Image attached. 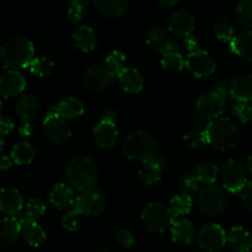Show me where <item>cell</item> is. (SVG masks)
I'll list each match as a JSON object with an SVG mask.
<instances>
[{"instance_id": "obj_1", "label": "cell", "mask_w": 252, "mask_h": 252, "mask_svg": "<svg viewBox=\"0 0 252 252\" xmlns=\"http://www.w3.org/2000/svg\"><path fill=\"white\" fill-rule=\"evenodd\" d=\"M64 179L71 189L80 192L93 189L97 181L95 161L85 154H78L70 158L64 169Z\"/></svg>"}, {"instance_id": "obj_2", "label": "cell", "mask_w": 252, "mask_h": 252, "mask_svg": "<svg viewBox=\"0 0 252 252\" xmlns=\"http://www.w3.org/2000/svg\"><path fill=\"white\" fill-rule=\"evenodd\" d=\"M122 152L132 161H153L158 155V144L152 133L144 129H133L122 142Z\"/></svg>"}, {"instance_id": "obj_3", "label": "cell", "mask_w": 252, "mask_h": 252, "mask_svg": "<svg viewBox=\"0 0 252 252\" xmlns=\"http://www.w3.org/2000/svg\"><path fill=\"white\" fill-rule=\"evenodd\" d=\"M0 58L4 65L10 69L26 68L34 59V47L26 37L14 36L0 47Z\"/></svg>"}, {"instance_id": "obj_4", "label": "cell", "mask_w": 252, "mask_h": 252, "mask_svg": "<svg viewBox=\"0 0 252 252\" xmlns=\"http://www.w3.org/2000/svg\"><path fill=\"white\" fill-rule=\"evenodd\" d=\"M207 142L219 150H228L235 147L240 139V130L235 122L228 117H219L206 126Z\"/></svg>"}, {"instance_id": "obj_5", "label": "cell", "mask_w": 252, "mask_h": 252, "mask_svg": "<svg viewBox=\"0 0 252 252\" xmlns=\"http://www.w3.org/2000/svg\"><path fill=\"white\" fill-rule=\"evenodd\" d=\"M229 204V197L224 187L219 185H204L197 193V207L208 217L220 216Z\"/></svg>"}, {"instance_id": "obj_6", "label": "cell", "mask_w": 252, "mask_h": 252, "mask_svg": "<svg viewBox=\"0 0 252 252\" xmlns=\"http://www.w3.org/2000/svg\"><path fill=\"white\" fill-rule=\"evenodd\" d=\"M175 214L171 208L161 202H152L142 212V221L147 230L152 233H162L174 225Z\"/></svg>"}, {"instance_id": "obj_7", "label": "cell", "mask_w": 252, "mask_h": 252, "mask_svg": "<svg viewBox=\"0 0 252 252\" xmlns=\"http://www.w3.org/2000/svg\"><path fill=\"white\" fill-rule=\"evenodd\" d=\"M220 180L225 191L231 193L243 192L248 182V170L243 162L235 159H229L224 162L220 172Z\"/></svg>"}, {"instance_id": "obj_8", "label": "cell", "mask_w": 252, "mask_h": 252, "mask_svg": "<svg viewBox=\"0 0 252 252\" xmlns=\"http://www.w3.org/2000/svg\"><path fill=\"white\" fill-rule=\"evenodd\" d=\"M107 206L106 196L97 189L81 191L74 202V209L80 216H98Z\"/></svg>"}, {"instance_id": "obj_9", "label": "cell", "mask_w": 252, "mask_h": 252, "mask_svg": "<svg viewBox=\"0 0 252 252\" xmlns=\"http://www.w3.org/2000/svg\"><path fill=\"white\" fill-rule=\"evenodd\" d=\"M197 244L202 250L207 252H217L220 250L228 241V234L219 224L212 223L202 226L197 234Z\"/></svg>"}, {"instance_id": "obj_10", "label": "cell", "mask_w": 252, "mask_h": 252, "mask_svg": "<svg viewBox=\"0 0 252 252\" xmlns=\"http://www.w3.org/2000/svg\"><path fill=\"white\" fill-rule=\"evenodd\" d=\"M116 74L102 64H91L84 70L83 83L91 91H101L108 88L115 80Z\"/></svg>"}, {"instance_id": "obj_11", "label": "cell", "mask_w": 252, "mask_h": 252, "mask_svg": "<svg viewBox=\"0 0 252 252\" xmlns=\"http://www.w3.org/2000/svg\"><path fill=\"white\" fill-rule=\"evenodd\" d=\"M225 108V100L214 91H208L199 96L196 103V111L204 120H217Z\"/></svg>"}, {"instance_id": "obj_12", "label": "cell", "mask_w": 252, "mask_h": 252, "mask_svg": "<svg viewBox=\"0 0 252 252\" xmlns=\"http://www.w3.org/2000/svg\"><path fill=\"white\" fill-rule=\"evenodd\" d=\"M186 66L194 76H208L216 70L217 63L209 52L204 49L189 53L186 58Z\"/></svg>"}, {"instance_id": "obj_13", "label": "cell", "mask_w": 252, "mask_h": 252, "mask_svg": "<svg viewBox=\"0 0 252 252\" xmlns=\"http://www.w3.org/2000/svg\"><path fill=\"white\" fill-rule=\"evenodd\" d=\"M43 127L47 138L57 145L63 144V143H65L70 138V127L65 122V120L59 115H47L43 121Z\"/></svg>"}, {"instance_id": "obj_14", "label": "cell", "mask_w": 252, "mask_h": 252, "mask_svg": "<svg viewBox=\"0 0 252 252\" xmlns=\"http://www.w3.org/2000/svg\"><path fill=\"white\" fill-rule=\"evenodd\" d=\"M16 219L20 223V225H21V236L30 246L38 248L39 245L44 243L47 238L46 231L43 230V228L37 221L27 218V216L24 212H21L16 217Z\"/></svg>"}, {"instance_id": "obj_15", "label": "cell", "mask_w": 252, "mask_h": 252, "mask_svg": "<svg viewBox=\"0 0 252 252\" xmlns=\"http://www.w3.org/2000/svg\"><path fill=\"white\" fill-rule=\"evenodd\" d=\"M194 24H196V20H194L193 14L186 9L175 10L169 17V29L171 30L172 33L179 37H184V38L191 36Z\"/></svg>"}, {"instance_id": "obj_16", "label": "cell", "mask_w": 252, "mask_h": 252, "mask_svg": "<svg viewBox=\"0 0 252 252\" xmlns=\"http://www.w3.org/2000/svg\"><path fill=\"white\" fill-rule=\"evenodd\" d=\"M26 80L20 71L10 69L0 76V96L10 98L17 96L25 90Z\"/></svg>"}, {"instance_id": "obj_17", "label": "cell", "mask_w": 252, "mask_h": 252, "mask_svg": "<svg viewBox=\"0 0 252 252\" xmlns=\"http://www.w3.org/2000/svg\"><path fill=\"white\" fill-rule=\"evenodd\" d=\"M24 201L21 193L12 187L0 189V212L10 218H16L22 212Z\"/></svg>"}, {"instance_id": "obj_18", "label": "cell", "mask_w": 252, "mask_h": 252, "mask_svg": "<svg viewBox=\"0 0 252 252\" xmlns=\"http://www.w3.org/2000/svg\"><path fill=\"white\" fill-rule=\"evenodd\" d=\"M93 137L100 148H110L118 138V129L115 121L101 118L100 122L94 127Z\"/></svg>"}, {"instance_id": "obj_19", "label": "cell", "mask_w": 252, "mask_h": 252, "mask_svg": "<svg viewBox=\"0 0 252 252\" xmlns=\"http://www.w3.org/2000/svg\"><path fill=\"white\" fill-rule=\"evenodd\" d=\"M145 41L150 48L160 54L166 53L169 49H171L176 44L172 41V37L169 33V31L162 26L150 27L147 32V36H145Z\"/></svg>"}, {"instance_id": "obj_20", "label": "cell", "mask_w": 252, "mask_h": 252, "mask_svg": "<svg viewBox=\"0 0 252 252\" xmlns=\"http://www.w3.org/2000/svg\"><path fill=\"white\" fill-rule=\"evenodd\" d=\"M42 111V102L38 96L26 94L21 96L16 102V115L25 122L34 121Z\"/></svg>"}, {"instance_id": "obj_21", "label": "cell", "mask_w": 252, "mask_h": 252, "mask_svg": "<svg viewBox=\"0 0 252 252\" xmlns=\"http://www.w3.org/2000/svg\"><path fill=\"white\" fill-rule=\"evenodd\" d=\"M229 93L238 102L252 101V74L244 73L233 79Z\"/></svg>"}, {"instance_id": "obj_22", "label": "cell", "mask_w": 252, "mask_h": 252, "mask_svg": "<svg viewBox=\"0 0 252 252\" xmlns=\"http://www.w3.org/2000/svg\"><path fill=\"white\" fill-rule=\"evenodd\" d=\"M49 201L58 209H65L73 206L75 202L73 189L68 184L58 182L49 191Z\"/></svg>"}, {"instance_id": "obj_23", "label": "cell", "mask_w": 252, "mask_h": 252, "mask_svg": "<svg viewBox=\"0 0 252 252\" xmlns=\"http://www.w3.org/2000/svg\"><path fill=\"white\" fill-rule=\"evenodd\" d=\"M196 236V229L189 219H181L175 221L171 226V238L174 243L180 246H189L193 243Z\"/></svg>"}, {"instance_id": "obj_24", "label": "cell", "mask_w": 252, "mask_h": 252, "mask_svg": "<svg viewBox=\"0 0 252 252\" xmlns=\"http://www.w3.org/2000/svg\"><path fill=\"white\" fill-rule=\"evenodd\" d=\"M21 235V225L16 218L0 219V249H5L11 246Z\"/></svg>"}, {"instance_id": "obj_25", "label": "cell", "mask_w": 252, "mask_h": 252, "mask_svg": "<svg viewBox=\"0 0 252 252\" xmlns=\"http://www.w3.org/2000/svg\"><path fill=\"white\" fill-rule=\"evenodd\" d=\"M118 81L123 90L127 93H139L144 86V79L140 71L134 66H126L120 74H118Z\"/></svg>"}, {"instance_id": "obj_26", "label": "cell", "mask_w": 252, "mask_h": 252, "mask_svg": "<svg viewBox=\"0 0 252 252\" xmlns=\"http://www.w3.org/2000/svg\"><path fill=\"white\" fill-rule=\"evenodd\" d=\"M228 241L236 252H250L252 250V235L241 225L233 226L228 234Z\"/></svg>"}, {"instance_id": "obj_27", "label": "cell", "mask_w": 252, "mask_h": 252, "mask_svg": "<svg viewBox=\"0 0 252 252\" xmlns=\"http://www.w3.org/2000/svg\"><path fill=\"white\" fill-rule=\"evenodd\" d=\"M231 52L241 58L252 62V31H240L230 41Z\"/></svg>"}, {"instance_id": "obj_28", "label": "cell", "mask_w": 252, "mask_h": 252, "mask_svg": "<svg viewBox=\"0 0 252 252\" xmlns=\"http://www.w3.org/2000/svg\"><path fill=\"white\" fill-rule=\"evenodd\" d=\"M73 41L79 49L89 52L95 48L97 43V36L93 27L89 25H81L73 32Z\"/></svg>"}, {"instance_id": "obj_29", "label": "cell", "mask_w": 252, "mask_h": 252, "mask_svg": "<svg viewBox=\"0 0 252 252\" xmlns=\"http://www.w3.org/2000/svg\"><path fill=\"white\" fill-rule=\"evenodd\" d=\"M10 158L16 165H29L36 158V148L29 140H22L12 147Z\"/></svg>"}, {"instance_id": "obj_30", "label": "cell", "mask_w": 252, "mask_h": 252, "mask_svg": "<svg viewBox=\"0 0 252 252\" xmlns=\"http://www.w3.org/2000/svg\"><path fill=\"white\" fill-rule=\"evenodd\" d=\"M161 66L169 73H177V71L182 70L186 64V59L182 56L181 51H180L179 46L175 44L171 49L162 54L161 58Z\"/></svg>"}, {"instance_id": "obj_31", "label": "cell", "mask_w": 252, "mask_h": 252, "mask_svg": "<svg viewBox=\"0 0 252 252\" xmlns=\"http://www.w3.org/2000/svg\"><path fill=\"white\" fill-rule=\"evenodd\" d=\"M96 9L108 17H116L122 15L127 10V0H95L94 1Z\"/></svg>"}, {"instance_id": "obj_32", "label": "cell", "mask_w": 252, "mask_h": 252, "mask_svg": "<svg viewBox=\"0 0 252 252\" xmlns=\"http://www.w3.org/2000/svg\"><path fill=\"white\" fill-rule=\"evenodd\" d=\"M58 110L61 117L74 120L84 113V103L79 98L70 96V97L63 98L58 103Z\"/></svg>"}, {"instance_id": "obj_33", "label": "cell", "mask_w": 252, "mask_h": 252, "mask_svg": "<svg viewBox=\"0 0 252 252\" xmlns=\"http://www.w3.org/2000/svg\"><path fill=\"white\" fill-rule=\"evenodd\" d=\"M162 169L158 162H155L154 160L150 162L143 165L140 167V170L138 171V177H139L140 182L145 186H152V185L157 184L162 176Z\"/></svg>"}, {"instance_id": "obj_34", "label": "cell", "mask_w": 252, "mask_h": 252, "mask_svg": "<svg viewBox=\"0 0 252 252\" xmlns=\"http://www.w3.org/2000/svg\"><path fill=\"white\" fill-rule=\"evenodd\" d=\"M219 169L217 164H214L211 160H206V161L201 162L198 166L196 167V174L197 179L201 184L204 185H213L216 182L217 177L219 175Z\"/></svg>"}, {"instance_id": "obj_35", "label": "cell", "mask_w": 252, "mask_h": 252, "mask_svg": "<svg viewBox=\"0 0 252 252\" xmlns=\"http://www.w3.org/2000/svg\"><path fill=\"white\" fill-rule=\"evenodd\" d=\"M213 27L217 37H218L220 41H231L233 37L235 36L234 25L228 16H219L218 19L214 21Z\"/></svg>"}, {"instance_id": "obj_36", "label": "cell", "mask_w": 252, "mask_h": 252, "mask_svg": "<svg viewBox=\"0 0 252 252\" xmlns=\"http://www.w3.org/2000/svg\"><path fill=\"white\" fill-rule=\"evenodd\" d=\"M192 203H193V199L189 194H176V196L172 197L170 199V208H171L172 213L175 214V217L180 216H186L191 212L192 209Z\"/></svg>"}, {"instance_id": "obj_37", "label": "cell", "mask_w": 252, "mask_h": 252, "mask_svg": "<svg viewBox=\"0 0 252 252\" xmlns=\"http://www.w3.org/2000/svg\"><path fill=\"white\" fill-rule=\"evenodd\" d=\"M54 66H56V63L53 59L42 56L36 57L32 61V63L30 64V70L38 76H47L53 73Z\"/></svg>"}, {"instance_id": "obj_38", "label": "cell", "mask_w": 252, "mask_h": 252, "mask_svg": "<svg viewBox=\"0 0 252 252\" xmlns=\"http://www.w3.org/2000/svg\"><path fill=\"white\" fill-rule=\"evenodd\" d=\"M127 56L120 49H113L106 57V64L115 74H120L126 68Z\"/></svg>"}, {"instance_id": "obj_39", "label": "cell", "mask_w": 252, "mask_h": 252, "mask_svg": "<svg viewBox=\"0 0 252 252\" xmlns=\"http://www.w3.org/2000/svg\"><path fill=\"white\" fill-rule=\"evenodd\" d=\"M184 139L186 142L187 147L191 148V149H198V148H202L206 144H208L204 129H197V128L189 129L184 135Z\"/></svg>"}, {"instance_id": "obj_40", "label": "cell", "mask_w": 252, "mask_h": 252, "mask_svg": "<svg viewBox=\"0 0 252 252\" xmlns=\"http://www.w3.org/2000/svg\"><path fill=\"white\" fill-rule=\"evenodd\" d=\"M46 212V204L38 197H32L29 199L26 204V211L24 212L27 216V218L31 219V220L36 221L37 219L41 218L42 216Z\"/></svg>"}, {"instance_id": "obj_41", "label": "cell", "mask_w": 252, "mask_h": 252, "mask_svg": "<svg viewBox=\"0 0 252 252\" xmlns=\"http://www.w3.org/2000/svg\"><path fill=\"white\" fill-rule=\"evenodd\" d=\"M201 182L197 179L196 174L194 172H186V174L182 176L181 180V192L185 194H189V196H194L196 193H198L201 186H199Z\"/></svg>"}, {"instance_id": "obj_42", "label": "cell", "mask_w": 252, "mask_h": 252, "mask_svg": "<svg viewBox=\"0 0 252 252\" xmlns=\"http://www.w3.org/2000/svg\"><path fill=\"white\" fill-rule=\"evenodd\" d=\"M236 16L241 25L252 29V0H243L236 6Z\"/></svg>"}, {"instance_id": "obj_43", "label": "cell", "mask_w": 252, "mask_h": 252, "mask_svg": "<svg viewBox=\"0 0 252 252\" xmlns=\"http://www.w3.org/2000/svg\"><path fill=\"white\" fill-rule=\"evenodd\" d=\"M62 228L66 231H76L80 226V214L73 209V211L68 212L64 214L62 218Z\"/></svg>"}, {"instance_id": "obj_44", "label": "cell", "mask_w": 252, "mask_h": 252, "mask_svg": "<svg viewBox=\"0 0 252 252\" xmlns=\"http://www.w3.org/2000/svg\"><path fill=\"white\" fill-rule=\"evenodd\" d=\"M233 113L243 123H248L252 121V107L248 102L236 103L233 107Z\"/></svg>"}, {"instance_id": "obj_45", "label": "cell", "mask_w": 252, "mask_h": 252, "mask_svg": "<svg viewBox=\"0 0 252 252\" xmlns=\"http://www.w3.org/2000/svg\"><path fill=\"white\" fill-rule=\"evenodd\" d=\"M88 5L85 0H74L69 4L68 7V16L71 21H79L84 15V9Z\"/></svg>"}, {"instance_id": "obj_46", "label": "cell", "mask_w": 252, "mask_h": 252, "mask_svg": "<svg viewBox=\"0 0 252 252\" xmlns=\"http://www.w3.org/2000/svg\"><path fill=\"white\" fill-rule=\"evenodd\" d=\"M116 239H117V243L120 244L122 248H126V249L132 248V246L135 244V238L134 235H133V233L126 228L120 229V230L117 231V234H116Z\"/></svg>"}, {"instance_id": "obj_47", "label": "cell", "mask_w": 252, "mask_h": 252, "mask_svg": "<svg viewBox=\"0 0 252 252\" xmlns=\"http://www.w3.org/2000/svg\"><path fill=\"white\" fill-rule=\"evenodd\" d=\"M230 81H229L228 78H219L218 80L214 81L213 86H212V90L214 91L216 94H218L219 96L225 100L226 95H228L229 90H230Z\"/></svg>"}, {"instance_id": "obj_48", "label": "cell", "mask_w": 252, "mask_h": 252, "mask_svg": "<svg viewBox=\"0 0 252 252\" xmlns=\"http://www.w3.org/2000/svg\"><path fill=\"white\" fill-rule=\"evenodd\" d=\"M14 130V122L7 117L0 118V137L7 135Z\"/></svg>"}, {"instance_id": "obj_49", "label": "cell", "mask_w": 252, "mask_h": 252, "mask_svg": "<svg viewBox=\"0 0 252 252\" xmlns=\"http://www.w3.org/2000/svg\"><path fill=\"white\" fill-rule=\"evenodd\" d=\"M243 201L246 208L252 213V181L246 185V187L243 191Z\"/></svg>"}, {"instance_id": "obj_50", "label": "cell", "mask_w": 252, "mask_h": 252, "mask_svg": "<svg viewBox=\"0 0 252 252\" xmlns=\"http://www.w3.org/2000/svg\"><path fill=\"white\" fill-rule=\"evenodd\" d=\"M185 46H186V48L189 49V53H192V52H196V51H199V41L198 38H197L196 36H193V34H191V36L186 37L185 38Z\"/></svg>"}, {"instance_id": "obj_51", "label": "cell", "mask_w": 252, "mask_h": 252, "mask_svg": "<svg viewBox=\"0 0 252 252\" xmlns=\"http://www.w3.org/2000/svg\"><path fill=\"white\" fill-rule=\"evenodd\" d=\"M19 133L22 137H30L32 134V127L29 122H25L24 125L20 126Z\"/></svg>"}, {"instance_id": "obj_52", "label": "cell", "mask_w": 252, "mask_h": 252, "mask_svg": "<svg viewBox=\"0 0 252 252\" xmlns=\"http://www.w3.org/2000/svg\"><path fill=\"white\" fill-rule=\"evenodd\" d=\"M12 162L14 161H12V159L10 157H2L0 159V170L1 171H6V170H9L11 167Z\"/></svg>"}, {"instance_id": "obj_53", "label": "cell", "mask_w": 252, "mask_h": 252, "mask_svg": "<svg viewBox=\"0 0 252 252\" xmlns=\"http://www.w3.org/2000/svg\"><path fill=\"white\" fill-rule=\"evenodd\" d=\"M154 161L158 162L162 169H166V167L169 166V159H167V157H165L164 154H158L157 158L154 159Z\"/></svg>"}, {"instance_id": "obj_54", "label": "cell", "mask_w": 252, "mask_h": 252, "mask_svg": "<svg viewBox=\"0 0 252 252\" xmlns=\"http://www.w3.org/2000/svg\"><path fill=\"white\" fill-rule=\"evenodd\" d=\"M158 2L162 6H174V5L179 4V0H159Z\"/></svg>"}, {"instance_id": "obj_55", "label": "cell", "mask_w": 252, "mask_h": 252, "mask_svg": "<svg viewBox=\"0 0 252 252\" xmlns=\"http://www.w3.org/2000/svg\"><path fill=\"white\" fill-rule=\"evenodd\" d=\"M246 167H248L249 171H250L251 174H252V154L250 155V157H249V159H248V165H246Z\"/></svg>"}, {"instance_id": "obj_56", "label": "cell", "mask_w": 252, "mask_h": 252, "mask_svg": "<svg viewBox=\"0 0 252 252\" xmlns=\"http://www.w3.org/2000/svg\"><path fill=\"white\" fill-rule=\"evenodd\" d=\"M95 252H108V249H106L105 246H97L95 249Z\"/></svg>"}, {"instance_id": "obj_57", "label": "cell", "mask_w": 252, "mask_h": 252, "mask_svg": "<svg viewBox=\"0 0 252 252\" xmlns=\"http://www.w3.org/2000/svg\"><path fill=\"white\" fill-rule=\"evenodd\" d=\"M2 148H4V139H2L1 137H0V152L2 150Z\"/></svg>"}, {"instance_id": "obj_58", "label": "cell", "mask_w": 252, "mask_h": 252, "mask_svg": "<svg viewBox=\"0 0 252 252\" xmlns=\"http://www.w3.org/2000/svg\"><path fill=\"white\" fill-rule=\"evenodd\" d=\"M1 113H2V103L0 101V118H1Z\"/></svg>"}]
</instances>
